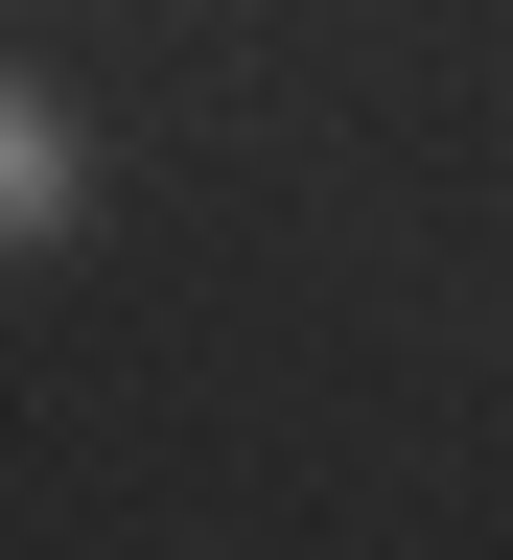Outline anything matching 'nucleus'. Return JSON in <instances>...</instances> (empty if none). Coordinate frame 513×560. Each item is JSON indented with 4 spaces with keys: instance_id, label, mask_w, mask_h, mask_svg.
<instances>
[{
    "instance_id": "1",
    "label": "nucleus",
    "mask_w": 513,
    "mask_h": 560,
    "mask_svg": "<svg viewBox=\"0 0 513 560\" xmlns=\"http://www.w3.org/2000/svg\"><path fill=\"white\" fill-rule=\"evenodd\" d=\"M70 210H94V140H70L47 94H0V234H24V257H47V234H70Z\"/></svg>"
}]
</instances>
